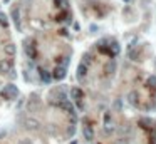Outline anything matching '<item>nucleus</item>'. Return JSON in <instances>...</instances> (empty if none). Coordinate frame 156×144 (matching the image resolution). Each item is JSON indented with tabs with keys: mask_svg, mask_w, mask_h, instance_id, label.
<instances>
[{
	"mask_svg": "<svg viewBox=\"0 0 156 144\" xmlns=\"http://www.w3.org/2000/svg\"><path fill=\"white\" fill-rule=\"evenodd\" d=\"M54 77H55V79H64V77H65V69L64 67H55Z\"/></svg>",
	"mask_w": 156,
	"mask_h": 144,
	"instance_id": "2",
	"label": "nucleus"
},
{
	"mask_svg": "<svg viewBox=\"0 0 156 144\" xmlns=\"http://www.w3.org/2000/svg\"><path fill=\"white\" fill-rule=\"evenodd\" d=\"M40 77H42V80H45V82H51V76H49L45 70H40Z\"/></svg>",
	"mask_w": 156,
	"mask_h": 144,
	"instance_id": "6",
	"label": "nucleus"
},
{
	"mask_svg": "<svg viewBox=\"0 0 156 144\" xmlns=\"http://www.w3.org/2000/svg\"><path fill=\"white\" fill-rule=\"evenodd\" d=\"M17 94H18V90H17L15 86H7L4 89V96H7L8 99H15L17 97Z\"/></svg>",
	"mask_w": 156,
	"mask_h": 144,
	"instance_id": "1",
	"label": "nucleus"
},
{
	"mask_svg": "<svg viewBox=\"0 0 156 144\" xmlns=\"http://www.w3.org/2000/svg\"><path fill=\"white\" fill-rule=\"evenodd\" d=\"M71 96H72L74 99H77V101H79V99L82 97V92H81L79 89H76V87H74V89H71Z\"/></svg>",
	"mask_w": 156,
	"mask_h": 144,
	"instance_id": "3",
	"label": "nucleus"
},
{
	"mask_svg": "<svg viewBox=\"0 0 156 144\" xmlns=\"http://www.w3.org/2000/svg\"><path fill=\"white\" fill-rule=\"evenodd\" d=\"M82 133H84V136H86L87 139H92V131L89 129L87 126H84V131H82Z\"/></svg>",
	"mask_w": 156,
	"mask_h": 144,
	"instance_id": "5",
	"label": "nucleus"
},
{
	"mask_svg": "<svg viewBox=\"0 0 156 144\" xmlns=\"http://www.w3.org/2000/svg\"><path fill=\"white\" fill-rule=\"evenodd\" d=\"M5 52H7L8 55H14V54H15V47L10 44V45H7V47H5Z\"/></svg>",
	"mask_w": 156,
	"mask_h": 144,
	"instance_id": "7",
	"label": "nucleus"
},
{
	"mask_svg": "<svg viewBox=\"0 0 156 144\" xmlns=\"http://www.w3.org/2000/svg\"><path fill=\"white\" fill-rule=\"evenodd\" d=\"M0 70H2V72L10 70V62H2V64H0Z\"/></svg>",
	"mask_w": 156,
	"mask_h": 144,
	"instance_id": "4",
	"label": "nucleus"
}]
</instances>
